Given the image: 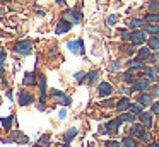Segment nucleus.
Returning a JSON list of instances; mask_svg holds the SVG:
<instances>
[{
	"mask_svg": "<svg viewBox=\"0 0 159 147\" xmlns=\"http://www.w3.org/2000/svg\"><path fill=\"white\" fill-rule=\"evenodd\" d=\"M67 48H69L72 53H75V55H84V41L80 39H72V41H69L67 43Z\"/></svg>",
	"mask_w": 159,
	"mask_h": 147,
	"instance_id": "nucleus-1",
	"label": "nucleus"
},
{
	"mask_svg": "<svg viewBox=\"0 0 159 147\" xmlns=\"http://www.w3.org/2000/svg\"><path fill=\"white\" fill-rule=\"evenodd\" d=\"M151 79L147 77H142V79H137V80L134 82V87H132V91H147L149 87H151Z\"/></svg>",
	"mask_w": 159,
	"mask_h": 147,
	"instance_id": "nucleus-2",
	"label": "nucleus"
},
{
	"mask_svg": "<svg viewBox=\"0 0 159 147\" xmlns=\"http://www.w3.org/2000/svg\"><path fill=\"white\" fill-rule=\"evenodd\" d=\"M14 50L17 51V53L28 55L29 51H31V41H29V39H22V41H17V43L14 44Z\"/></svg>",
	"mask_w": 159,
	"mask_h": 147,
	"instance_id": "nucleus-3",
	"label": "nucleus"
},
{
	"mask_svg": "<svg viewBox=\"0 0 159 147\" xmlns=\"http://www.w3.org/2000/svg\"><path fill=\"white\" fill-rule=\"evenodd\" d=\"M33 103H34V96H33L31 92L22 91L21 94H19V104L21 106H28V104H33Z\"/></svg>",
	"mask_w": 159,
	"mask_h": 147,
	"instance_id": "nucleus-4",
	"label": "nucleus"
},
{
	"mask_svg": "<svg viewBox=\"0 0 159 147\" xmlns=\"http://www.w3.org/2000/svg\"><path fill=\"white\" fill-rule=\"evenodd\" d=\"M70 27H72V22L67 21V19H62V21H58L55 31H57V34H63V33H67V31H70Z\"/></svg>",
	"mask_w": 159,
	"mask_h": 147,
	"instance_id": "nucleus-5",
	"label": "nucleus"
},
{
	"mask_svg": "<svg viewBox=\"0 0 159 147\" xmlns=\"http://www.w3.org/2000/svg\"><path fill=\"white\" fill-rule=\"evenodd\" d=\"M52 96H53V98H55L58 103H62V104H70V98L65 94V92L55 91V89H53V91H52Z\"/></svg>",
	"mask_w": 159,
	"mask_h": 147,
	"instance_id": "nucleus-6",
	"label": "nucleus"
},
{
	"mask_svg": "<svg viewBox=\"0 0 159 147\" xmlns=\"http://www.w3.org/2000/svg\"><path fill=\"white\" fill-rule=\"evenodd\" d=\"M67 17H69V19L72 21L74 24H79L80 21H82V12H80V9H79V7H75L74 10H70V12L67 14Z\"/></svg>",
	"mask_w": 159,
	"mask_h": 147,
	"instance_id": "nucleus-7",
	"label": "nucleus"
},
{
	"mask_svg": "<svg viewBox=\"0 0 159 147\" xmlns=\"http://www.w3.org/2000/svg\"><path fill=\"white\" fill-rule=\"evenodd\" d=\"M111 91H113V87H111L110 82H101L99 87H98V92H99L101 98H104V96H110Z\"/></svg>",
	"mask_w": 159,
	"mask_h": 147,
	"instance_id": "nucleus-8",
	"label": "nucleus"
},
{
	"mask_svg": "<svg viewBox=\"0 0 159 147\" xmlns=\"http://www.w3.org/2000/svg\"><path fill=\"white\" fill-rule=\"evenodd\" d=\"M121 123H123V120H121V118H115V120H111V122L108 123V125H104V126H106V132L115 133V132L118 130V126L121 125Z\"/></svg>",
	"mask_w": 159,
	"mask_h": 147,
	"instance_id": "nucleus-9",
	"label": "nucleus"
},
{
	"mask_svg": "<svg viewBox=\"0 0 159 147\" xmlns=\"http://www.w3.org/2000/svg\"><path fill=\"white\" fill-rule=\"evenodd\" d=\"M132 43L134 44H144L145 43L144 31H135V33H132Z\"/></svg>",
	"mask_w": 159,
	"mask_h": 147,
	"instance_id": "nucleus-10",
	"label": "nucleus"
},
{
	"mask_svg": "<svg viewBox=\"0 0 159 147\" xmlns=\"http://www.w3.org/2000/svg\"><path fill=\"white\" fill-rule=\"evenodd\" d=\"M130 133H132V137H137V139H142L144 137V133H145V130H144V125H132V128H130Z\"/></svg>",
	"mask_w": 159,
	"mask_h": 147,
	"instance_id": "nucleus-11",
	"label": "nucleus"
},
{
	"mask_svg": "<svg viewBox=\"0 0 159 147\" xmlns=\"http://www.w3.org/2000/svg\"><path fill=\"white\" fill-rule=\"evenodd\" d=\"M140 120H142L145 128H151L152 126V113H147V111L140 113Z\"/></svg>",
	"mask_w": 159,
	"mask_h": 147,
	"instance_id": "nucleus-12",
	"label": "nucleus"
},
{
	"mask_svg": "<svg viewBox=\"0 0 159 147\" xmlns=\"http://www.w3.org/2000/svg\"><path fill=\"white\" fill-rule=\"evenodd\" d=\"M130 106H132L130 99H128L127 96H125V98H121L120 101H118L116 108H118V111H125V109H130Z\"/></svg>",
	"mask_w": 159,
	"mask_h": 147,
	"instance_id": "nucleus-13",
	"label": "nucleus"
},
{
	"mask_svg": "<svg viewBox=\"0 0 159 147\" xmlns=\"http://www.w3.org/2000/svg\"><path fill=\"white\" fill-rule=\"evenodd\" d=\"M137 103L139 104H142V106H147V104H151L152 103V94H147V92H144V94H140L137 98Z\"/></svg>",
	"mask_w": 159,
	"mask_h": 147,
	"instance_id": "nucleus-14",
	"label": "nucleus"
},
{
	"mask_svg": "<svg viewBox=\"0 0 159 147\" xmlns=\"http://www.w3.org/2000/svg\"><path fill=\"white\" fill-rule=\"evenodd\" d=\"M39 91H41V96H39V99H41V103L45 104V101H46V77H45V75H41V84H39Z\"/></svg>",
	"mask_w": 159,
	"mask_h": 147,
	"instance_id": "nucleus-15",
	"label": "nucleus"
},
{
	"mask_svg": "<svg viewBox=\"0 0 159 147\" xmlns=\"http://www.w3.org/2000/svg\"><path fill=\"white\" fill-rule=\"evenodd\" d=\"M22 84H24V85H34V84H36L34 74H33V72H26L24 79H22Z\"/></svg>",
	"mask_w": 159,
	"mask_h": 147,
	"instance_id": "nucleus-16",
	"label": "nucleus"
},
{
	"mask_svg": "<svg viewBox=\"0 0 159 147\" xmlns=\"http://www.w3.org/2000/svg\"><path fill=\"white\" fill-rule=\"evenodd\" d=\"M137 58L139 60H147V58H151V48H140V50L137 51Z\"/></svg>",
	"mask_w": 159,
	"mask_h": 147,
	"instance_id": "nucleus-17",
	"label": "nucleus"
},
{
	"mask_svg": "<svg viewBox=\"0 0 159 147\" xmlns=\"http://www.w3.org/2000/svg\"><path fill=\"white\" fill-rule=\"evenodd\" d=\"M12 122H14V115H11V116H7V118L0 120V123H2V126H4V130H7V132L12 128Z\"/></svg>",
	"mask_w": 159,
	"mask_h": 147,
	"instance_id": "nucleus-18",
	"label": "nucleus"
},
{
	"mask_svg": "<svg viewBox=\"0 0 159 147\" xmlns=\"http://www.w3.org/2000/svg\"><path fill=\"white\" fill-rule=\"evenodd\" d=\"M147 48H151V50H159V38L157 36H151V38H149Z\"/></svg>",
	"mask_w": 159,
	"mask_h": 147,
	"instance_id": "nucleus-19",
	"label": "nucleus"
},
{
	"mask_svg": "<svg viewBox=\"0 0 159 147\" xmlns=\"http://www.w3.org/2000/svg\"><path fill=\"white\" fill-rule=\"evenodd\" d=\"M145 77L147 79H151L152 82L157 79V70H156L154 67H149V68H145Z\"/></svg>",
	"mask_w": 159,
	"mask_h": 147,
	"instance_id": "nucleus-20",
	"label": "nucleus"
},
{
	"mask_svg": "<svg viewBox=\"0 0 159 147\" xmlns=\"http://www.w3.org/2000/svg\"><path fill=\"white\" fill-rule=\"evenodd\" d=\"M145 21H147V22H151V24L159 22V14L157 12H149L147 16H145Z\"/></svg>",
	"mask_w": 159,
	"mask_h": 147,
	"instance_id": "nucleus-21",
	"label": "nucleus"
},
{
	"mask_svg": "<svg viewBox=\"0 0 159 147\" xmlns=\"http://www.w3.org/2000/svg\"><path fill=\"white\" fill-rule=\"evenodd\" d=\"M145 33H149L151 36H157L159 34V27L157 26H154V24H149V26H145Z\"/></svg>",
	"mask_w": 159,
	"mask_h": 147,
	"instance_id": "nucleus-22",
	"label": "nucleus"
},
{
	"mask_svg": "<svg viewBox=\"0 0 159 147\" xmlns=\"http://www.w3.org/2000/svg\"><path fill=\"white\" fill-rule=\"evenodd\" d=\"M75 135H77V128H75V126H72V128H70L69 132L65 133V142L70 144V142H72V139H74Z\"/></svg>",
	"mask_w": 159,
	"mask_h": 147,
	"instance_id": "nucleus-23",
	"label": "nucleus"
},
{
	"mask_svg": "<svg viewBox=\"0 0 159 147\" xmlns=\"http://www.w3.org/2000/svg\"><path fill=\"white\" fill-rule=\"evenodd\" d=\"M123 145L125 147H137V140L134 137H123Z\"/></svg>",
	"mask_w": 159,
	"mask_h": 147,
	"instance_id": "nucleus-24",
	"label": "nucleus"
},
{
	"mask_svg": "<svg viewBox=\"0 0 159 147\" xmlns=\"http://www.w3.org/2000/svg\"><path fill=\"white\" fill-rule=\"evenodd\" d=\"M130 113H134V115H140V113H144V106L142 104H132L130 106Z\"/></svg>",
	"mask_w": 159,
	"mask_h": 147,
	"instance_id": "nucleus-25",
	"label": "nucleus"
},
{
	"mask_svg": "<svg viewBox=\"0 0 159 147\" xmlns=\"http://www.w3.org/2000/svg\"><path fill=\"white\" fill-rule=\"evenodd\" d=\"M123 80L125 82H135L137 79H135V75H134V70H127L123 74Z\"/></svg>",
	"mask_w": 159,
	"mask_h": 147,
	"instance_id": "nucleus-26",
	"label": "nucleus"
},
{
	"mask_svg": "<svg viewBox=\"0 0 159 147\" xmlns=\"http://www.w3.org/2000/svg\"><path fill=\"white\" fill-rule=\"evenodd\" d=\"M98 75H99V72H98V70H91V72H89V77H87V82H89V85H93L94 82H96Z\"/></svg>",
	"mask_w": 159,
	"mask_h": 147,
	"instance_id": "nucleus-27",
	"label": "nucleus"
},
{
	"mask_svg": "<svg viewBox=\"0 0 159 147\" xmlns=\"http://www.w3.org/2000/svg\"><path fill=\"white\" fill-rule=\"evenodd\" d=\"M128 67H132V68H144V62L142 60H130L128 62Z\"/></svg>",
	"mask_w": 159,
	"mask_h": 147,
	"instance_id": "nucleus-28",
	"label": "nucleus"
},
{
	"mask_svg": "<svg viewBox=\"0 0 159 147\" xmlns=\"http://www.w3.org/2000/svg\"><path fill=\"white\" fill-rule=\"evenodd\" d=\"M123 122H134V118H135V115L134 113H121V116H120Z\"/></svg>",
	"mask_w": 159,
	"mask_h": 147,
	"instance_id": "nucleus-29",
	"label": "nucleus"
},
{
	"mask_svg": "<svg viewBox=\"0 0 159 147\" xmlns=\"http://www.w3.org/2000/svg\"><path fill=\"white\" fill-rule=\"evenodd\" d=\"M130 26L132 27H142V26H144V19H132L130 21Z\"/></svg>",
	"mask_w": 159,
	"mask_h": 147,
	"instance_id": "nucleus-30",
	"label": "nucleus"
},
{
	"mask_svg": "<svg viewBox=\"0 0 159 147\" xmlns=\"http://www.w3.org/2000/svg\"><path fill=\"white\" fill-rule=\"evenodd\" d=\"M106 147H121V144L116 142V140H108V142H106Z\"/></svg>",
	"mask_w": 159,
	"mask_h": 147,
	"instance_id": "nucleus-31",
	"label": "nucleus"
},
{
	"mask_svg": "<svg viewBox=\"0 0 159 147\" xmlns=\"http://www.w3.org/2000/svg\"><path fill=\"white\" fill-rule=\"evenodd\" d=\"M121 38H123V39H130V41H132V33H128V31L121 29Z\"/></svg>",
	"mask_w": 159,
	"mask_h": 147,
	"instance_id": "nucleus-32",
	"label": "nucleus"
},
{
	"mask_svg": "<svg viewBox=\"0 0 159 147\" xmlns=\"http://www.w3.org/2000/svg\"><path fill=\"white\" fill-rule=\"evenodd\" d=\"M157 9L159 7H157V3H156V0H152V2L149 3V10H151V12H156Z\"/></svg>",
	"mask_w": 159,
	"mask_h": 147,
	"instance_id": "nucleus-33",
	"label": "nucleus"
},
{
	"mask_svg": "<svg viewBox=\"0 0 159 147\" xmlns=\"http://www.w3.org/2000/svg\"><path fill=\"white\" fill-rule=\"evenodd\" d=\"M116 21H118V17H116V16H115V14H113V16H110V17H108V21H106V22L110 24V26H113V24L116 22Z\"/></svg>",
	"mask_w": 159,
	"mask_h": 147,
	"instance_id": "nucleus-34",
	"label": "nucleus"
},
{
	"mask_svg": "<svg viewBox=\"0 0 159 147\" xmlns=\"http://www.w3.org/2000/svg\"><path fill=\"white\" fill-rule=\"evenodd\" d=\"M151 113H159V101L151 106Z\"/></svg>",
	"mask_w": 159,
	"mask_h": 147,
	"instance_id": "nucleus-35",
	"label": "nucleus"
},
{
	"mask_svg": "<svg viewBox=\"0 0 159 147\" xmlns=\"http://www.w3.org/2000/svg\"><path fill=\"white\" fill-rule=\"evenodd\" d=\"M74 77H75V79H77V80H79V82H82V80H84V79H86V74H80V72H77V74H75V75H74Z\"/></svg>",
	"mask_w": 159,
	"mask_h": 147,
	"instance_id": "nucleus-36",
	"label": "nucleus"
},
{
	"mask_svg": "<svg viewBox=\"0 0 159 147\" xmlns=\"http://www.w3.org/2000/svg\"><path fill=\"white\" fill-rule=\"evenodd\" d=\"M120 92H121V94H130L132 89H128V87H120Z\"/></svg>",
	"mask_w": 159,
	"mask_h": 147,
	"instance_id": "nucleus-37",
	"label": "nucleus"
},
{
	"mask_svg": "<svg viewBox=\"0 0 159 147\" xmlns=\"http://www.w3.org/2000/svg\"><path fill=\"white\" fill-rule=\"evenodd\" d=\"M152 96H159V85H154V89H152Z\"/></svg>",
	"mask_w": 159,
	"mask_h": 147,
	"instance_id": "nucleus-38",
	"label": "nucleus"
},
{
	"mask_svg": "<svg viewBox=\"0 0 159 147\" xmlns=\"http://www.w3.org/2000/svg\"><path fill=\"white\" fill-rule=\"evenodd\" d=\"M4 60H5V51H4V50H0V63H2Z\"/></svg>",
	"mask_w": 159,
	"mask_h": 147,
	"instance_id": "nucleus-39",
	"label": "nucleus"
},
{
	"mask_svg": "<svg viewBox=\"0 0 159 147\" xmlns=\"http://www.w3.org/2000/svg\"><path fill=\"white\" fill-rule=\"evenodd\" d=\"M58 118H60V120H63V118H65V109H60V113H58Z\"/></svg>",
	"mask_w": 159,
	"mask_h": 147,
	"instance_id": "nucleus-40",
	"label": "nucleus"
},
{
	"mask_svg": "<svg viewBox=\"0 0 159 147\" xmlns=\"http://www.w3.org/2000/svg\"><path fill=\"white\" fill-rule=\"evenodd\" d=\"M142 139H144V140H147V142H151V133H147V132H145Z\"/></svg>",
	"mask_w": 159,
	"mask_h": 147,
	"instance_id": "nucleus-41",
	"label": "nucleus"
},
{
	"mask_svg": "<svg viewBox=\"0 0 159 147\" xmlns=\"http://www.w3.org/2000/svg\"><path fill=\"white\" fill-rule=\"evenodd\" d=\"M149 60H151V62H157V60H159V55H157V53H156V55H152V57L149 58Z\"/></svg>",
	"mask_w": 159,
	"mask_h": 147,
	"instance_id": "nucleus-42",
	"label": "nucleus"
},
{
	"mask_svg": "<svg viewBox=\"0 0 159 147\" xmlns=\"http://www.w3.org/2000/svg\"><path fill=\"white\" fill-rule=\"evenodd\" d=\"M116 68H118V62H115V63L111 65V70H116Z\"/></svg>",
	"mask_w": 159,
	"mask_h": 147,
	"instance_id": "nucleus-43",
	"label": "nucleus"
},
{
	"mask_svg": "<svg viewBox=\"0 0 159 147\" xmlns=\"http://www.w3.org/2000/svg\"><path fill=\"white\" fill-rule=\"evenodd\" d=\"M147 147H159V145H157V142H151Z\"/></svg>",
	"mask_w": 159,
	"mask_h": 147,
	"instance_id": "nucleus-44",
	"label": "nucleus"
},
{
	"mask_svg": "<svg viewBox=\"0 0 159 147\" xmlns=\"http://www.w3.org/2000/svg\"><path fill=\"white\" fill-rule=\"evenodd\" d=\"M57 3L58 5H65V0H57Z\"/></svg>",
	"mask_w": 159,
	"mask_h": 147,
	"instance_id": "nucleus-45",
	"label": "nucleus"
},
{
	"mask_svg": "<svg viewBox=\"0 0 159 147\" xmlns=\"http://www.w3.org/2000/svg\"><path fill=\"white\" fill-rule=\"evenodd\" d=\"M2 75H4V68L0 67V77H2Z\"/></svg>",
	"mask_w": 159,
	"mask_h": 147,
	"instance_id": "nucleus-46",
	"label": "nucleus"
},
{
	"mask_svg": "<svg viewBox=\"0 0 159 147\" xmlns=\"http://www.w3.org/2000/svg\"><path fill=\"white\" fill-rule=\"evenodd\" d=\"M156 3H157V7H159V0H156Z\"/></svg>",
	"mask_w": 159,
	"mask_h": 147,
	"instance_id": "nucleus-47",
	"label": "nucleus"
},
{
	"mask_svg": "<svg viewBox=\"0 0 159 147\" xmlns=\"http://www.w3.org/2000/svg\"><path fill=\"white\" fill-rule=\"evenodd\" d=\"M0 14H2V9H0Z\"/></svg>",
	"mask_w": 159,
	"mask_h": 147,
	"instance_id": "nucleus-48",
	"label": "nucleus"
},
{
	"mask_svg": "<svg viewBox=\"0 0 159 147\" xmlns=\"http://www.w3.org/2000/svg\"><path fill=\"white\" fill-rule=\"evenodd\" d=\"M4 2H9V0H4Z\"/></svg>",
	"mask_w": 159,
	"mask_h": 147,
	"instance_id": "nucleus-49",
	"label": "nucleus"
},
{
	"mask_svg": "<svg viewBox=\"0 0 159 147\" xmlns=\"http://www.w3.org/2000/svg\"><path fill=\"white\" fill-rule=\"evenodd\" d=\"M34 147H39V145H34Z\"/></svg>",
	"mask_w": 159,
	"mask_h": 147,
	"instance_id": "nucleus-50",
	"label": "nucleus"
}]
</instances>
